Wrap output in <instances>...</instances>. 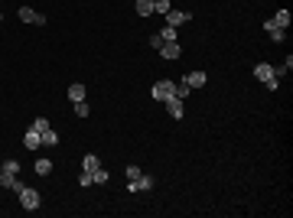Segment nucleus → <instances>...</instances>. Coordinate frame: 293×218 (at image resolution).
<instances>
[{
  "mask_svg": "<svg viewBox=\"0 0 293 218\" xmlns=\"http://www.w3.org/2000/svg\"><path fill=\"white\" fill-rule=\"evenodd\" d=\"M134 10H137V17H150V13H153V0H137V7H134Z\"/></svg>",
  "mask_w": 293,
  "mask_h": 218,
  "instance_id": "15",
  "label": "nucleus"
},
{
  "mask_svg": "<svg viewBox=\"0 0 293 218\" xmlns=\"http://www.w3.org/2000/svg\"><path fill=\"white\" fill-rule=\"evenodd\" d=\"M192 20V13L189 10H170L166 13V26H183V23Z\"/></svg>",
  "mask_w": 293,
  "mask_h": 218,
  "instance_id": "4",
  "label": "nucleus"
},
{
  "mask_svg": "<svg viewBox=\"0 0 293 218\" xmlns=\"http://www.w3.org/2000/svg\"><path fill=\"white\" fill-rule=\"evenodd\" d=\"M91 176H95V185H104V183H108V179H111V176H108V169H104V166H98V169H95V173H91Z\"/></svg>",
  "mask_w": 293,
  "mask_h": 218,
  "instance_id": "19",
  "label": "nucleus"
},
{
  "mask_svg": "<svg viewBox=\"0 0 293 218\" xmlns=\"http://www.w3.org/2000/svg\"><path fill=\"white\" fill-rule=\"evenodd\" d=\"M267 36H271L274 43H283V39H287V30H271Z\"/></svg>",
  "mask_w": 293,
  "mask_h": 218,
  "instance_id": "27",
  "label": "nucleus"
},
{
  "mask_svg": "<svg viewBox=\"0 0 293 218\" xmlns=\"http://www.w3.org/2000/svg\"><path fill=\"white\" fill-rule=\"evenodd\" d=\"M173 91H176V82H170V78H160L156 85L150 88V95H153V101H166V98H173Z\"/></svg>",
  "mask_w": 293,
  "mask_h": 218,
  "instance_id": "1",
  "label": "nucleus"
},
{
  "mask_svg": "<svg viewBox=\"0 0 293 218\" xmlns=\"http://www.w3.org/2000/svg\"><path fill=\"white\" fill-rule=\"evenodd\" d=\"M17 196H20V205L26 208V212H36V208L43 205V196H39L36 189H26V185H23V189L17 192Z\"/></svg>",
  "mask_w": 293,
  "mask_h": 218,
  "instance_id": "2",
  "label": "nucleus"
},
{
  "mask_svg": "<svg viewBox=\"0 0 293 218\" xmlns=\"http://www.w3.org/2000/svg\"><path fill=\"white\" fill-rule=\"evenodd\" d=\"M0 173H20V163H17V160H3V163H0Z\"/></svg>",
  "mask_w": 293,
  "mask_h": 218,
  "instance_id": "18",
  "label": "nucleus"
},
{
  "mask_svg": "<svg viewBox=\"0 0 293 218\" xmlns=\"http://www.w3.org/2000/svg\"><path fill=\"white\" fill-rule=\"evenodd\" d=\"M52 173V160H49V156H39V160H36V176H49Z\"/></svg>",
  "mask_w": 293,
  "mask_h": 218,
  "instance_id": "12",
  "label": "nucleus"
},
{
  "mask_svg": "<svg viewBox=\"0 0 293 218\" xmlns=\"http://www.w3.org/2000/svg\"><path fill=\"white\" fill-rule=\"evenodd\" d=\"M264 85H267V91H277V88H280V78H267Z\"/></svg>",
  "mask_w": 293,
  "mask_h": 218,
  "instance_id": "29",
  "label": "nucleus"
},
{
  "mask_svg": "<svg viewBox=\"0 0 293 218\" xmlns=\"http://www.w3.org/2000/svg\"><path fill=\"white\" fill-rule=\"evenodd\" d=\"M0 185H3V189H13V192H20L23 189V183L13 173H0Z\"/></svg>",
  "mask_w": 293,
  "mask_h": 218,
  "instance_id": "9",
  "label": "nucleus"
},
{
  "mask_svg": "<svg viewBox=\"0 0 293 218\" xmlns=\"http://www.w3.org/2000/svg\"><path fill=\"white\" fill-rule=\"evenodd\" d=\"M150 46L156 49V52H160V46H163V36H160V33H153V36H150Z\"/></svg>",
  "mask_w": 293,
  "mask_h": 218,
  "instance_id": "28",
  "label": "nucleus"
},
{
  "mask_svg": "<svg viewBox=\"0 0 293 218\" xmlns=\"http://www.w3.org/2000/svg\"><path fill=\"white\" fill-rule=\"evenodd\" d=\"M160 55H163V59H179V55H183V46L176 43V39H173V43H163L160 46Z\"/></svg>",
  "mask_w": 293,
  "mask_h": 218,
  "instance_id": "5",
  "label": "nucleus"
},
{
  "mask_svg": "<svg viewBox=\"0 0 293 218\" xmlns=\"http://www.w3.org/2000/svg\"><path fill=\"white\" fill-rule=\"evenodd\" d=\"M254 78H260V82L277 78V75H274V66H267V62H258V66H254Z\"/></svg>",
  "mask_w": 293,
  "mask_h": 218,
  "instance_id": "10",
  "label": "nucleus"
},
{
  "mask_svg": "<svg viewBox=\"0 0 293 218\" xmlns=\"http://www.w3.org/2000/svg\"><path fill=\"white\" fill-rule=\"evenodd\" d=\"M23 143H26V150H39L43 147V137H39V131H26V137H23Z\"/></svg>",
  "mask_w": 293,
  "mask_h": 218,
  "instance_id": "8",
  "label": "nucleus"
},
{
  "mask_svg": "<svg viewBox=\"0 0 293 218\" xmlns=\"http://www.w3.org/2000/svg\"><path fill=\"white\" fill-rule=\"evenodd\" d=\"M72 108H75V114H78V117H88V104H85V101H75Z\"/></svg>",
  "mask_w": 293,
  "mask_h": 218,
  "instance_id": "25",
  "label": "nucleus"
},
{
  "mask_svg": "<svg viewBox=\"0 0 293 218\" xmlns=\"http://www.w3.org/2000/svg\"><path fill=\"white\" fill-rule=\"evenodd\" d=\"M78 185H95V176L82 169V176H78Z\"/></svg>",
  "mask_w": 293,
  "mask_h": 218,
  "instance_id": "26",
  "label": "nucleus"
},
{
  "mask_svg": "<svg viewBox=\"0 0 293 218\" xmlns=\"http://www.w3.org/2000/svg\"><path fill=\"white\" fill-rule=\"evenodd\" d=\"M160 36H163V43H173V39H176V26H166V23H163Z\"/></svg>",
  "mask_w": 293,
  "mask_h": 218,
  "instance_id": "21",
  "label": "nucleus"
},
{
  "mask_svg": "<svg viewBox=\"0 0 293 218\" xmlns=\"http://www.w3.org/2000/svg\"><path fill=\"white\" fill-rule=\"evenodd\" d=\"M189 91H192V88H189V85L183 82V85H176V91H173V95H176L179 101H186V95H189Z\"/></svg>",
  "mask_w": 293,
  "mask_h": 218,
  "instance_id": "22",
  "label": "nucleus"
},
{
  "mask_svg": "<svg viewBox=\"0 0 293 218\" xmlns=\"http://www.w3.org/2000/svg\"><path fill=\"white\" fill-rule=\"evenodd\" d=\"M33 131H39V134L49 131V120H46V117H36V120H33Z\"/></svg>",
  "mask_w": 293,
  "mask_h": 218,
  "instance_id": "23",
  "label": "nucleus"
},
{
  "mask_svg": "<svg viewBox=\"0 0 293 218\" xmlns=\"http://www.w3.org/2000/svg\"><path fill=\"white\" fill-rule=\"evenodd\" d=\"M23 23H33V26H46V17L39 10H33V7H20V13H17Z\"/></svg>",
  "mask_w": 293,
  "mask_h": 218,
  "instance_id": "3",
  "label": "nucleus"
},
{
  "mask_svg": "<svg viewBox=\"0 0 293 218\" xmlns=\"http://www.w3.org/2000/svg\"><path fill=\"white\" fill-rule=\"evenodd\" d=\"M85 85H82V82H75V85H69V101H72V104H75V101H85Z\"/></svg>",
  "mask_w": 293,
  "mask_h": 218,
  "instance_id": "11",
  "label": "nucleus"
},
{
  "mask_svg": "<svg viewBox=\"0 0 293 218\" xmlns=\"http://www.w3.org/2000/svg\"><path fill=\"white\" fill-rule=\"evenodd\" d=\"M82 166H85V173H95L98 166H101V160H98L95 153H88V156H85V163H82Z\"/></svg>",
  "mask_w": 293,
  "mask_h": 218,
  "instance_id": "17",
  "label": "nucleus"
},
{
  "mask_svg": "<svg viewBox=\"0 0 293 218\" xmlns=\"http://www.w3.org/2000/svg\"><path fill=\"white\" fill-rule=\"evenodd\" d=\"M274 26H277V30H287V26H290V10H277V17H274Z\"/></svg>",
  "mask_w": 293,
  "mask_h": 218,
  "instance_id": "13",
  "label": "nucleus"
},
{
  "mask_svg": "<svg viewBox=\"0 0 293 218\" xmlns=\"http://www.w3.org/2000/svg\"><path fill=\"white\" fill-rule=\"evenodd\" d=\"M127 183H134V179H140V166H127Z\"/></svg>",
  "mask_w": 293,
  "mask_h": 218,
  "instance_id": "24",
  "label": "nucleus"
},
{
  "mask_svg": "<svg viewBox=\"0 0 293 218\" xmlns=\"http://www.w3.org/2000/svg\"><path fill=\"white\" fill-rule=\"evenodd\" d=\"M39 137H43V147H55V143H59V134H55L52 127H49V131H43Z\"/></svg>",
  "mask_w": 293,
  "mask_h": 218,
  "instance_id": "16",
  "label": "nucleus"
},
{
  "mask_svg": "<svg viewBox=\"0 0 293 218\" xmlns=\"http://www.w3.org/2000/svg\"><path fill=\"white\" fill-rule=\"evenodd\" d=\"M153 183H156V179H153V176L140 173V179H134V189H137V192H140V189H153Z\"/></svg>",
  "mask_w": 293,
  "mask_h": 218,
  "instance_id": "14",
  "label": "nucleus"
},
{
  "mask_svg": "<svg viewBox=\"0 0 293 218\" xmlns=\"http://www.w3.org/2000/svg\"><path fill=\"white\" fill-rule=\"evenodd\" d=\"M0 20H3V17H0Z\"/></svg>",
  "mask_w": 293,
  "mask_h": 218,
  "instance_id": "30",
  "label": "nucleus"
},
{
  "mask_svg": "<svg viewBox=\"0 0 293 218\" xmlns=\"http://www.w3.org/2000/svg\"><path fill=\"white\" fill-rule=\"evenodd\" d=\"M183 82H186L189 88H202V85L208 82V75H206V72H199V68H195V72H189V75H186Z\"/></svg>",
  "mask_w": 293,
  "mask_h": 218,
  "instance_id": "6",
  "label": "nucleus"
},
{
  "mask_svg": "<svg viewBox=\"0 0 293 218\" xmlns=\"http://www.w3.org/2000/svg\"><path fill=\"white\" fill-rule=\"evenodd\" d=\"M170 10H173L170 0H153V13H170Z\"/></svg>",
  "mask_w": 293,
  "mask_h": 218,
  "instance_id": "20",
  "label": "nucleus"
},
{
  "mask_svg": "<svg viewBox=\"0 0 293 218\" xmlns=\"http://www.w3.org/2000/svg\"><path fill=\"white\" fill-rule=\"evenodd\" d=\"M163 104H166V111H170V117H176V120L183 117V101L176 98V95H173V98H166Z\"/></svg>",
  "mask_w": 293,
  "mask_h": 218,
  "instance_id": "7",
  "label": "nucleus"
}]
</instances>
